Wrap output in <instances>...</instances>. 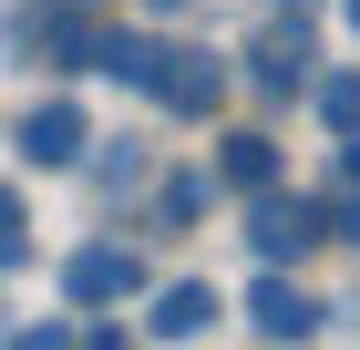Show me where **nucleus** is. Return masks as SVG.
<instances>
[{"label": "nucleus", "mask_w": 360, "mask_h": 350, "mask_svg": "<svg viewBox=\"0 0 360 350\" xmlns=\"http://www.w3.org/2000/svg\"><path fill=\"white\" fill-rule=\"evenodd\" d=\"M155 104L186 113V124H206V113L226 104V62L195 52V42H165V52H155Z\"/></svg>", "instance_id": "3"}, {"label": "nucleus", "mask_w": 360, "mask_h": 350, "mask_svg": "<svg viewBox=\"0 0 360 350\" xmlns=\"http://www.w3.org/2000/svg\"><path fill=\"white\" fill-rule=\"evenodd\" d=\"M217 175L237 196H257V186H278V144L268 135H226V155H217Z\"/></svg>", "instance_id": "9"}, {"label": "nucleus", "mask_w": 360, "mask_h": 350, "mask_svg": "<svg viewBox=\"0 0 360 350\" xmlns=\"http://www.w3.org/2000/svg\"><path fill=\"white\" fill-rule=\"evenodd\" d=\"M278 11H299V21H309V11H319V0H278Z\"/></svg>", "instance_id": "15"}, {"label": "nucleus", "mask_w": 360, "mask_h": 350, "mask_svg": "<svg viewBox=\"0 0 360 350\" xmlns=\"http://www.w3.org/2000/svg\"><path fill=\"white\" fill-rule=\"evenodd\" d=\"M217 309H226V299L206 289V278H175V289H155L144 330H155V340H195V330H217Z\"/></svg>", "instance_id": "8"}, {"label": "nucleus", "mask_w": 360, "mask_h": 350, "mask_svg": "<svg viewBox=\"0 0 360 350\" xmlns=\"http://www.w3.org/2000/svg\"><path fill=\"white\" fill-rule=\"evenodd\" d=\"M21 42H31L41 62H62V73H93L103 11H93V0H31V11H21Z\"/></svg>", "instance_id": "2"}, {"label": "nucleus", "mask_w": 360, "mask_h": 350, "mask_svg": "<svg viewBox=\"0 0 360 350\" xmlns=\"http://www.w3.org/2000/svg\"><path fill=\"white\" fill-rule=\"evenodd\" d=\"M309 62H319L309 21H299V11H278V31H257V52H248V82L268 93V104H299V93H309Z\"/></svg>", "instance_id": "5"}, {"label": "nucleus", "mask_w": 360, "mask_h": 350, "mask_svg": "<svg viewBox=\"0 0 360 350\" xmlns=\"http://www.w3.org/2000/svg\"><path fill=\"white\" fill-rule=\"evenodd\" d=\"M248 247H257V268H299L309 247H319V196L257 186V196H248Z\"/></svg>", "instance_id": "1"}, {"label": "nucleus", "mask_w": 360, "mask_h": 350, "mask_svg": "<svg viewBox=\"0 0 360 350\" xmlns=\"http://www.w3.org/2000/svg\"><path fill=\"white\" fill-rule=\"evenodd\" d=\"M155 278H144V258L134 247H72L62 258V299L72 309H113V299H144Z\"/></svg>", "instance_id": "4"}, {"label": "nucleus", "mask_w": 360, "mask_h": 350, "mask_svg": "<svg viewBox=\"0 0 360 350\" xmlns=\"http://www.w3.org/2000/svg\"><path fill=\"white\" fill-rule=\"evenodd\" d=\"M31 258V216H21V196L0 186V268H21Z\"/></svg>", "instance_id": "13"}, {"label": "nucleus", "mask_w": 360, "mask_h": 350, "mask_svg": "<svg viewBox=\"0 0 360 350\" xmlns=\"http://www.w3.org/2000/svg\"><path fill=\"white\" fill-rule=\"evenodd\" d=\"M155 11H186V0H155Z\"/></svg>", "instance_id": "16"}, {"label": "nucleus", "mask_w": 360, "mask_h": 350, "mask_svg": "<svg viewBox=\"0 0 360 350\" xmlns=\"http://www.w3.org/2000/svg\"><path fill=\"white\" fill-rule=\"evenodd\" d=\"M195 216H206V175H165V186H155V227H165V237H186Z\"/></svg>", "instance_id": "10"}, {"label": "nucleus", "mask_w": 360, "mask_h": 350, "mask_svg": "<svg viewBox=\"0 0 360 350\" xmlns=\"http://www.w3.org/2000/svg\"><path fill=\"white\" fill-rule=\"evenodd\" d=\"M319 320H330V299H309L288 268H268L248 289V330H257V340H319Z\"/></svg>", "instance_id": "6"}, {"label": "nucleus", "mask_w": 360, "mask_h": 350, "mask_svg": "<svg viewBox=\"0 0 360 350\" xmlns=\"http://www.w3.org/2000/svg\"><path fill=\"white\" fill-rule=\"evenodd\" d=\"M319 124H340V135L360 124V73H330V82H319Z\"/></svg>", "instance_id": "11"}, {"label": "nucleus", "mask_w": 360, "mask_h": 350, "mask_svg": "<svg viewBox=\"0 0 360 350\" xmlns=\"http://www.w3.org/2000/svg\"><path fill=\"white\" fill-rule=\"evenodd\" d=\"M340 186H360V124L340 135Z\"/></svg>", "instance_id": "14"}, {"label": "nucleus", "mask_w": 360, "mask_h": 350, "mask_svg": "<svg viewBox=\"0 0 360 350\" xmlns=\"http://www.w3.org/2000/svg\"><path fill=\"white\" fill-rule=\"evenodd\" d=\"M319 237H340V247H360V186H340V196H319Z\"/></svg>", "instance_id": "12"}, {"label": "nucleus", "mask_w": 360, "mask_h": 350, "mask_svg": "<svg viewBox=\"0 0 360 350\" xmlns=\"http://www.w3.org/2000/svg\"><path fill=\"white\" fill-rule=\"evenodd\" d=\"M11 144H21V165L62 175V165H83L93 124H83V104H62V93H52V104H31V113H21V135H11Z\"/></svg>", "instance_id": "7"}, {"label": "nucleus", "mask_w": 360, "mask_h": 350, "mask_svg": "<svg viewBox=\"0 0 360 350\" xmlns=\"http://www.w3.org/2000/svg\"><path fill=\"white\" fill-rule=\"evenodd\" d=\"M350 21H360V0H350Z\"/></svg>", "instance_id": "17"}]
</instances>
